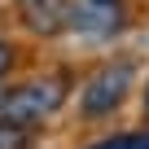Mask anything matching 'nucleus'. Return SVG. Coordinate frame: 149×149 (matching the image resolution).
<instances>
[{
    "label": "nucleus",
    "mask_w": 149,
    "mask_h": 149,
    "mask_svg": "<svg viewBox=\"0 0 149 149\" xmlns=\"http://www.w3.org/2000/svg\"><path fill=\"white\" fill-rule=\"evenodd\" d=\"M22 22L40 35H84L105 40L123 31V0H22Z\"/></svg>",
    "instance_id": "f257e3e1"
},
{
    "label": "nucleus",
    "mask_w": 149,
    "mask_h": 149,
    "mask_svg": "<svg viewBox=\"0 0 149 149\" xmlns=\"http://www.w3.org/2000/svg\"><path fill=\"white\" fill-rule=\"evenodd\" d=\"M66 101V74H40V79H22L0 88V123L35 132L44 118H53Z\"/></svg>",
    "instance_id": "f03ea898"
},
{
    "label": "nucleus",
    "mask_w": 149,
    "mask_h": 149,
    "mask_svg": "<svg viewBox=\"0 0 149 149\" xmlns=\"http://www.w3.org/2000/svg\"><path fill=\"white\" fill-rule=\"evenodd\" d=\"M132 79H136V61H132V57H118V61L97 66L88 79L79 84V114H84V118H105V114H114V110L127 101Z\"/></svg>",
    "instance_id": "7ed1b4c3"
},
{
    "label": "nucleus",
    "mask_w": 149,
    "mask_h": 149,
    "mask_svg": "<svg viewBox=\"0 0 149 149\" xmlns=\"http://www.w3.org/2000/svg\"><path fill=\"white\" fill-rule=\"evenodd\" d=\"M92 149H149V132H123V136H105Z\"/></svg>",
    "instance_id": "20e7f679"
},
{
    "label": "nucleus",
    "mask_w": 149,
    "mask_h": 149,
    "mask_svg": "<svg viewBox=\"0 0 149 149\" xmlns=\"http://www.w3.org/2000/svg\"><path fill=\"white\" fill-rule=\"evenodd\" d=\"M0 149H31V132H18V127L0 123Z\"/></svg>",
    "instance_id": "39448f33"
},
{
    "label": "nucleus",
    "mask_w": 149,
    "mask_h": 149,
    "mask_svg": "<svg viewBox=\"0 0 149 149\" xmlns=\"http://www.w3.org/2000/svg\"><path fill=\"white\" fill-rule=\"evenodd\" d=\"M9 66H13V44H9V40H0V74H5Z\"/></svg>",
    "instance_id": "423d86ee"
},
{
    "label": "nucleus",
    "mask_w": 149,
    "mask_h": 149,
    "mask_svg": "<svg viewBox=\"0 0 149 149\" xmlns=\"http://www.w3.org/2000/svg\"><path fill=\"white\" fill-rule=\"evenodd\" d=\"M145 118H149V84H145Z\"/></svg>",
    "instance_id": "0eeeda50"
}]
</instances>
